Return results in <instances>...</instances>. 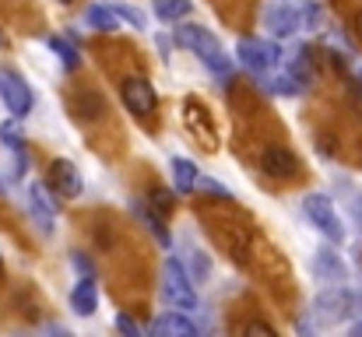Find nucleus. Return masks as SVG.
Listing matches in <instances>:
<instances>
[{"instance_id": "23", "label": "nucleus", "mask_w": 362, "mask_h": 337, "mask_svg": "<svg viewBox=\"0 0 362 337\" xmlns=\"http://www.w3.org/2000/svg\"><path fill=\"white\" fill-rule=\"evenodd\" d=\"M0 141H4V148H11V151L25 148V137H21L18 123H4V126H0Z\"/></svg>"}, {"instance_id": "13", "label": "nucleus", "mask_w": 362, "mask_h": 337, "mask_svg": "<svg viewBox=\"0 0 362 337\" xmlns=\"http://www.w3.org/2000/svg\"><path fill=\"white\" fill-rule=\"evenodd\" d=\"M49 179H53V187H57L60 197H78V194H81V176H78V169H74L67 158H57V162H53Z\"/></svg>"}, {"instance_id": "19", "label": "nucleus", "mask_w": 362, "mask_h": 337, "mask_svg": "<svg viewBox=\"0 0 362 337\" xmlns=\"http://www.w3.org/2000/svg\"><path fill=\"white\" fill-rule=\"evenodd\" d=\"M155 14L162 21H180L190 14V0H155Z\"/></svg>"}, {"instance_id": "25", "label": "nucleus", "mask_w": 362, "mask_h": 337, "mask_svg": "<svg viewBox=\"0 0 362 337\" xmlns=\"http://www.w3.org/2000/svg\"><path fill=\"white\" fill-rule=\"evenodd\" d=\"M349 215H352V222L359 225V232H362V194L349 197Z\"/></svg>"}, {"instance_id": "8", "label": "nucleus", "mask_w": 362, "mask_h": 337, "mask_svg": "<svg viewBox=\"0 0 362 337\" xmlns=\"http://www.w3.org/2000/svg\"><path fill=\"white\" fill-rule=\"evenodd\" d=\"M264 28H267L274 39H288L292 32H299L296 7L285 4V0H271V4L264 7Z\"/></svg>"}, {"instance_id": "21", "label": "nucleus", "mask_w": 362, "mask_h": 337, "mask_svg": "<svg viewBox=\"0 0 362 337\" xmlns=\"http://www.w3.org/2000/svg\"><path fill=\"white\" fill-rule=\"evenodd\" d=\"M130 208H134V211H137V215L144 218V225L151 228V235H155V239H158L162 246H169V228H165V225L158 222L155 215H148V208H144V204H130Z\"/></svg>"}, {"instance_id": "24", "label": "nucleus", "mask_w": 362, "mask_h": 337, "mask_svg": "<svg viewBox=\"0 0 362 337\" xmlns=\"http://www.w3.org/2000/svg\"><path fill=\"white\" fill-rule=\"evenodd\" d=\"M113 11L120 14V21H127V25H134V28H144V25H148L144 11H137V7H127V4H113Z\"/></svg>"}, {"instance_id": "10", "label": "nucleus", "mask_w": 362, "mask_h": 337, "mask_svg": "<svg viewBox=\"0 0 362 337\" xmlns=\"http://www.w3.org/2000/svg\"><path fill=\"white\" fill-rule=\"evenodd\" d=\"M260 165H264V172L274 176V179H292V176L299 172V158H296L285 144H271V148H264Z\"/></svg>"}, {"instance_id": "29", "label": "nucleus", "mask_w": 362, "mask_h": 337, "mask_svg": "<svg viewBox=\"0 0 362 337\" xmlns=\"http://www.w3.org/2000/svg\"><path fill=\"white\" fill-rule=\"evenodd\" d=\"M71 264H74V271H81L85 278H92V264H88V256H81V253H74V256H71Z\"/></svg>"}, {"instance_id": "35", "label": "nucleus", "mask_w": 362, "mask_h": 337, "mask_svg": "<svg viewBox=\"0 0 362 337\" xmlns=\"http://www.w3.org/2000/svg\"><path fill=\"white\" fill-rule=\"evenodd\" d=\"M60 4H71V0H60Z\"/></svg>"}, {"instance_id": "22", "label": "nucleus", "mask_w": 362, "mask_h": 337, "mask_svg": "<svg viewBox=\"0 0 362 337\" xmlns=\"http://www.w3.org/2000/svg\"><path fill=\"white\" fill-rule=\"evenodd\" d=\"M267 92H278V95H299V81L292 74H281L274 81H267Z\"/></svg>"}, {"instance_id": "17", "label": "nucleus", "mask_w": 362, "mask_h": 337, "mask_svg": "<svg viewBox=\"0 0 362 337\" xmlns=\"http://www.w3.org/2000/svg\"><path fill=\"white\" fill-rule=\"evenodd\" d=\"M173 179H176V190L180 194H190L197 187V162L190 158H173Z\"/></svg>"}, {"instance_id": "14", "label": "nucleus", "mask_w": 362, "mask_h": 337, "mask_svg": "<svg viewBox=\"0 0 362 337\" xmlns=\"http://www.w3.org/2000/svg\"><path fill=\"white\" fill-rule=\"evenodd\" d=\"M71 309H74L78 317H92V313L99 309V288H95L92 278H81V281L74 285V292H71Z\"/></svg>"}, {"instance_id": "1", "label": "nucleus", "mask_w": 362, "mask_h": 337, "mask_svg": "<svg viewBox=\"0 0 362 337\" xmlns=\"http://www.w3.org/2000/svg\"><path fill=\"white\" fill-rule=\"evenodd\" d=\"M176 42L183 46V49H190L211 74H222L226 81L233 78V60L222 53V46H218V39L208 32V28H201V25H180L176 28Z\"/></svg>"}, {"instance_id": "30", "label": "nucleus", "mask_w": 362, "mask_h": 337, "mask_svg": "<svg viewBox=\"0 0 362 337\" xmlns=\"http://www.w3.org/2000/svg\"><path fill=\"white\" fill-rule=\"evenodd\" d=\"M246 334H271V327H264V324H250Z\"/></svg>"}, {"instance_id": "26", "label": "nucleus", "mask_w": 362, "mask_h": 337, "mask_svg": "<svg viewBox=\"0 0 362 337\" xmlns=\"http://www.w3.org/2000/svg\"><path fill=\"white\" fill-rule=\"evenodd\" d=\"M151 204H155L158 211H169V208H173V197H169L165 190H151Z\"/></svg>"}, {"instance_id": "11", "label": "nucleus", "mask_w": 362, "mask_h": 337, "mask_svg": "<svg viewBox=\"0 0 362 337\" xmlns=\"http://www.w3.org/2000/svg\"><path fill=\"white\" fill-rule=\"evenodd\" d=\"M148 334H155V337H194L197 327H194V320L183 317V313H162V317L151 320Z\"/></svg>"}, {"instance_id": "9", "label": "nucleus", "mask_w": 362, "mask_h": 337, "mask_svg": "<svg viewBox=\"0 0 362 337\" xmlns=\"http://www.w3.org/2000/svg\"><path fill=\"white\" fill-rule=\"evenodd\" d=\"M313 278L324 281V285H345L349 281V267L331 246H324V249L313 253Z\"/></svg>"}, {"instance_id": "4", "label": "nucleus", "mask_w": 362, "mask_h": 337, "mask_svg": "<svg viewBox=\"0 0 362 337\" xmlns=\"http://www.w3.org/2000/svg\"><path fill=\"white\" fill-rule=\"evenodd\" d=\"M303 211H306V218L317 225L331 242H341L345 239V225L338 218V211L331 208V197H324V194H310V197H303Z\"/></svg>"}, {"instance_id": "6", "label": "nucleus", "mask_w": 362, "mask_h": 337, "mask_svg": "<svg viewBox=\"0 0 362 337\" xmlns=\"http://www.w3.org/2000/svg\"><path fill=\"white\" fill-rule=\"evenodd\" d=\"M120 95H123V106L134 112V116H151L158 110V95H155V85L141 74H130L127 81L120 85Z\"/></svg>"}, {"instance_id": "18", "label": "nucleus", "mask_w": 362, "mask_h": 337, "mask_svg": "<svg viewBox=\"0 0 362 337\" xmlns=\"http://www.w3.org/2000/svg\"><path fill=\"white\" fill-rule=\"evenodd\" d=\"M46 46H49V49H53V53L64 60V67H71V71H74V67L81 64V57H78V46H71L64 35H49V39H46Z\"/></svg>"}, {"instance_id": "27", "label": "nucleus", "mask_w": 362, "mask_h": 337, "mask_svg": "<svg viewBox=\"0 0 362 337\" xmlns=\"http://www.w3.org/2000/svg\"><path fill=\"white\" fill-rule=\"evenodd\" d=\"M117 327H120L127 337H137V334H141V327H137V324H134L130 317H117Z\"/></svg>"}, {"instance_id": "32", "label": "nucleus", "mask_w": 362, "mask_h": 337, "mask_svg": "<svg viewBox=\"0 0 362 337\" xmlns=\"http://www.w3.org/2000/svg\"><path fill=\"white\" fill-rule=\"evenodd\" d=\"M352 334H356V337H362V320H359V324H356V331H352Z\"/></svg>"}, {"instance_id": "7", "label": "nucleus", "mask_w": 362, "mask_h": 337, "mask_svg": "<svg viewBox=\"0 0 362 337\" xmlns=\"http://www.w3.org/2000/svg\"><path fill=\"white\" fill-rule=\"evenodd\" d=\"M0 95H4V102H7V110L14 112V116H28L32 112V88L21 81V74H14V71H0Z\"/></svg>"}, {"instance_id": "33", "label": "nucleus", "mask_w": 362, "mask_h": 337, "mask_svg": "<svg viewBox=\"0 0 362 337\" xmlns=\"http://www.w3.org/2000/svg\"><path fill=\"white\" fill-rule=\"evenodd\" d=\"M0 194H4V183H0Z\"/></svg>"}, {"instance_id": "5", "label": "nucleus", "mask_w": 362, "mask_h": 337, "mask_svg": "<svg viewBox=\"0 0 362 337\" xmlns=\"http://www.w3.org/2000/svg\"><path fill=\"white\" fill-rule=\"evenodd\" d=\"M236 57L253 74H264V71H274L281 64V46L278 42H260V39H240Z\"/></svg>"}, {"instance_id": "16", "label": "nucleus", "mask_w": 362, "mask_h": 337, "mask_svg": "<svg viewBox=\"0 0 362 337\" xmlns=\"http://www.w3.org/2000/svg\"><path fill=\"white\" fill-rule=\"evenodd\" d=\"M88 25L95 28V32H117L120 28V14L113 11V7H106V4H95V7H88Z\"/></svg>"}, {"instance_id": "15", "label": "nucleus", "mask_w": 362, "mask_h": 337, "mask_svg": "<svg viewBox=\"0 0 362 337\" xmlns=\"http://www.w3.org/2000/svg\"><path fill=\"white\" fill-rule=\"evenodd\" d=\"M296 21H299L303 32H317V28L324 25L320 4H317V0H299V4H296Z\"/></svg>"}, {"instance_id": "12", "label": "nucleus", "mask_w": 362, "mask_h": 337, "mask_svg": "<svg viewBox=\"0 0 362 337\" xmlns=\"http://www.w3.org/2000/svg\"><path fill=\"white\" fill-rule=\"evenodd\" d=\"M28 211H32V218L39 222L42 232H53V215H57V204L46 197V187H39V183H32L28 187Z\"/></svg>"}, {"instance_id": "20", "label": "nucleus", "mask_w": 362, "mask_h": 337, "mask_svg": "<svg viewBox=\"0 0 362 337\" xmlns=\"http://www.w3.org/2000/svg\"><path fill=\"white\" fill-rule=\"evenodd\" d=\"M292 78L303 81V88L313 85V64H310V53H306V49H299V53L292 57Z\"/></svg>"}, {"instance_id": "28", "label": "nucleus", "mask_w": 362, "mask_h": 337, "mask_svg": "<svg viewBox=\"0 0 362 337\" xmlns=\"http://www.w3.org/2000/svg\"><path fill=\"white\" fill-rule=\"evenodd\" d=\"M197 183H201V187H204L208 194H218V197H229V190H226L222 183H215V179H201V176H197Z\"/></svg>"}, {"instance_id": "36", "label": "nucleus", "mask_w": 362, "mask_h": 337, "mask_svg": "<svg viewBox=\"0 0 362 337\" xmlns=\"http://www.w3.org/2000/svg\"><path fill=\"white\" fill-rule=\"evenodd\" d=\"M359 78H362V67H359Z\"/></svg>"}, {"instance_id": "3", "label": "nucleus", "mask_w": 362, "mask_h": 337, "mask_svg": "<svg viewBox=\"0 0 362 337\" xmlns=\"http://www.w3.org/2000/svg\"><path fill=\"white\" fill-rule=\"evenodd\" d=\"M352 306H356V292H345L341 285H331L313 299V317H317L320 327H334V324L349 320Z\"/></svg>"}, {"instance_id": "34", "label": "nucleus", "mask_w": 362, "mask_h": 337, "mask_svg": "<svg viewBox=\"0 0 362 337\" xmlns=\"http://www.w3.org/2000/svg\"><path fill=\"white\" fill-rule=\"evenodd\" d=\"M0 46H4V35H0Z\"/></svg>"}, {"instance_id": "2", "label": "nucleus", "mask_w": 362, "mask_h": 337, "mask_svg": "<svg viewBox=\"0 0 362 337\" xmlns=\"http://www.w3.org/2000/svg\"><path fill=\"white\" fill-rule=\"evenodd\" d=\"M162 295H165V302H173L180 313H194V309H197L194 281H190V274L183 271V264H180L176 256H165V264H162Z\"/></svg>"}, {"instance_id": "31", "label": "nucleus", "mask_w": 362, "mask_h": 337, "mask_svg": "<svg viewBox=\"0 0 362 337\" xmlns=\"http://www.w3.org/2000/svg\"><path fill=\"white\" fill-rule=\"evenodd\" d=\"M352 28H356V35H359V42H362V11L352 18Z\"/></svg>"}]
</instances>
